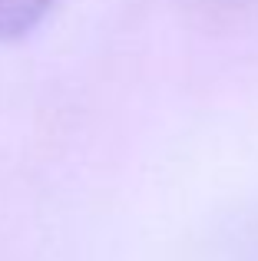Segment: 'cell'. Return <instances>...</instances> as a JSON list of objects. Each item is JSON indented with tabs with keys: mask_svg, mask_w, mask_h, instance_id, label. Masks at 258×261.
<instances>
[{
	"mask_svg": "<svg viewBox=\"0 0 258 261\" xmlns=\"http://www.w3.org/2000/svg\"><path fill=\"white\" fill-rule=\"evenodd\" d=\"M57 0H0V40H17L30 33Z\"/></svg>",
	"mask_w": 258,
	"mask_h": 261,
	"instance_id": "cell-1",
	"label": "cell"
}]
</instances>
